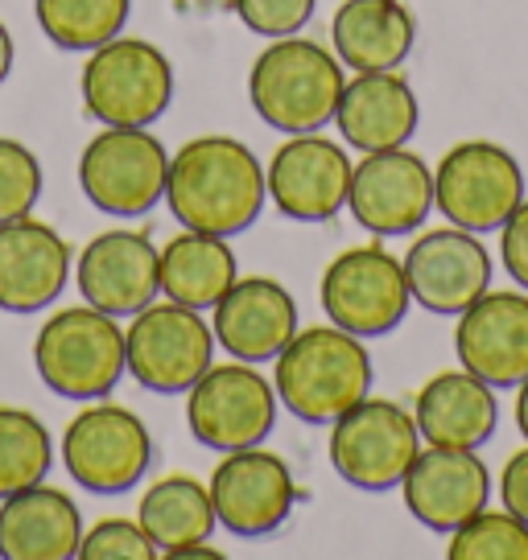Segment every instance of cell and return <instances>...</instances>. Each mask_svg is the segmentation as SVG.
I'll return each instance as SVG.
<instances>
[{"instance_id":"cell-21","label":"cell","mask_w":528,"mask_h":560,"mask_svg":"<svg viewBox=\"0 0 528 560\" xmlns=\"http://www.w3.org/2000/svg\"><path fill=\"white\" fill-rule=\"evenodd\" d=\"M211 314L215 342L240 363H273L298 334V301L273 277H236Z\"/></svg>"},{"instance_id":"cell-16","label":"cell","mask_w":528,"mask_h":560,"mask_svg":"<svg viewBox=\"0 0 528 560\" xmlns=\"http://www.w3.org/2000/svg\"><path fill=\"white\" fill-rule=\"evenodd\" d=\"M405 280L413 301L438 317H458L492 289V256L475 231L438 228L417 235L405 252Z\"/></svg>"},{"instance_id":"cell-26","label":"cell","mask_w":528,"mask_h":560,"mask_svg":"<svg viewBox=\"0 0 528 560\" xmlns=\"http://www.w3.org/2000/svg\"><path fill=\"white\" fill-rule=\"evenodd\" d=\"M240 277V264L231 252L228 235L182 228L170 244L158 252V284L161 298L177 301L186 310H211Z\"/></svg>"},{"instance_id":"cell-2","label":"cell","mask_w":528,"mask_h":560,"mask_svg":"<svg viewBox=\"0 0 528 560\" xmlns=\"http://www.w3.org/2000/svg\"><path fill=\"white\" fill-rule=\"evenodd\" d=\"M273 387L282 408L306 424H331L371 392V354L364 338L343 326L298 330L273 359Z\"/></svg>"},{"instance_id":"cell-8","label":"cell","mask_w":528,"mask_h":560,"mask_svg":"<svg viewBox=\"0 0 528 560\" xmlns=\"http://www.w3.org/2000/svg\"><path fill=\"white\" fill-rule=\"evenodd\" d=\"M215 363V330L198 310L177 301H153L124 330V368L158 396H177L198 384V375Z\"/></svg>"},{"instance_id":"cell-36","label":"cell","mask_w":528,"mask_h":560,"mask_svg":"<svg viewBox=\"0 0 528 560\" xmlns=\"http://www.w3.org/2000/svg\"><path fill=\"white\" fill-rule=\"evenodd\" d=\"M231 0H174V9L182 18H203V13H219V9H228Z\"/></svg>"},{"instance_id":"cell-37","label":"cell","mask_w":528,"mask_h":560,"mask_svg":"<svg viewBox=\"0 0 528 560\" xmlns=\"http://www.w3.org/2000/svg\"><path fill=\"white\" fill-rule=\"evenodd\" d=\"M13 34H9V25L0 21V83L9 79V70H13Z\"/></svg>"},{"instance_id":"cell-35","label":"cell","mask_w":528,"mask_h":560,"mask_svg":"<svg viewBox=\"0 0 528 560\" xmlns=\"http://www.w3.org/2000/svg\"><path fill=\"white\" fill-rule=\"evenodd\" d=\"M500 499H504V508L512 515H520L528 524V445L525 450H516L508 457V466L500 474Z\"/></svg>"},{"instance_id":"cell-38","label":"cell","mask_w":528,"mask_h":560,"mask_svg":"<svg viewBox=\"0 0 528 560\" xmlns=\"http://www.w3.org/2000/svg\"><path fill=\"white\" fill-rule=\"evenodd\" d=\"M516 429H520V438L528 441V380L520 384V392H516Z\"/></svg>"},{"instance_id":"cell-6","label":"cell","mask_w":528,"mask_h":560,"mask_svg":"<svg viewBox=\"0 0 528 560\" xmlns=\"http://www.w3.org/2000/svg\"><path fill=\"white\" fill-rule=\"evenodd\" d=\"M170 153L149 128H112L83 144L79 186L95 210L112 219H141L165 198Z\"/></svg>"},{"instance_id":"cell-19","label":"cell","mask_w":528,"mask_h":560,"mask_svg":"<svg viewBox=\"0 0 528 560\" xmlns=\"http://www.w3.org/2000/svg\"><path fill=\"white\" fill-rule=\"evenodd\" d=\"M74 277L71 244L34 214L0 223V310L37 314L62 298Z\"/></svg>"},{"instance_id":"cell-27","label":"cell","mask_w":528,"mask_h":560,"mask_svg":"<svg viewBox=\"0 0 528 560\" xmlns=\"http://www.w3.org/2000/svg\"><path fill=\"white\" fill-rule=\"evenodd\" d=\"M137 524L145 536L158 544L161 557H177L194 544H207L211 532L219 527L215 520L211 490L203 487L191 474H165L141 494L137 508Z\"/></svg>"},{"instance_id":"cell-34","label":"cell","mask_w":528,"mask_h":560,"mask_svg":"<svg viewBox=\"0 0 528 560\" xmlns=\"http://www.w3.org/2000/svg\"><path fill=\"white\" fill-rule=\"evenodd\" d=\"M500 256H504V268L508 277L528 289V198L508 214V223L500 228Z\"/></svg>"},{"instance_id":"cell-14","label":"cell","mask_w":528,"mask_h":560,"mask_svg":"<svg viewBox=\"0 0 528 560\" xmlns=\"http://www.w3.org/2000/svg\"><path fill=\"white\" fill-rule=\"evenodd\" d=\"M352 170L355 165L343 144L322 132H294L264 165V190L285 219L326 223L347 207Z\"/></svg>"},{"instance_id":"cell-10","label":"cell","mask_w":528,"mask_h":560,"mask_svg":"<svg viewBox=\"0 0 528 560\" xmlns=\"http://www.w3.org/2000/svg\"><path fill=\"white\" fill-rule=\"evenodd\" d=\"M318 298L326 317L355 338H384L405 322L413 305L405 264L380 244L338 252L322 272Z\"/></svg>"},{"instance_id":"cell-17","label":"cell","mask_w":528,"mask_h":560,"mask_svg":"<svg viewBox=\"0 0 528 560\" xmlns=\"http://www.w3.org/2000/svg\"><path fill=\"white\" fill-rule=\"evenodd\" d=\"M458 363L492 387H520L528 380V298L525 293H483L458 314Z\"/></svg>"},{"instance_id":"cell-5","label":"cell","mask_w":528,"mask_h":560,"mask_svg":"<svg viewBox=\"0 0 528 560\" xmlns=\"http://www.w3.org/2000/svg\"><path fill=\"white\" fill-rule=\"evenodd\" d=\"M91 120L112 128H149L174 104V67L145 37H112L95 46L79 74Z\"/></svg>"},{"instance_id":"cell-3","label":"cell","mask_w":528,"mask_h":560,"mask_svg":"<svg viewBox=\"0 0 528 560\" xmlns=\"http://www.w3.org/2000/svg\"><path fill=\"white\" fill-rule=\"evenodd\" d=\"M343 62L310 37H273L248 70V100L268 128L285 137L318 132L335 120L343 95Z\"/></svg>"},{"instance_id":"cell-22","label":"cell","mask_w":528,"mask_h":560,"mask_svg":"<svg viewBox=\"0 0 528 560\" xmlns=\"http://www.w3.org/2000/svg\"><path fill=\"white\" fill-rule=\"evenodd\" d=\"M335 124L338 137L359 153L401 149L422 124V104L397 70H364L343 83Z\"/></svg>"},{"instance_id":"cell-11","label":"cell","mask_w":528,"mask_h":560,"mask_svg":"<svg viewBox=\"0 0 528 560\" xmlns=\"http://www.w3.org/2000/svg\"><path fill=\"white\" fill-rule=\"evenodd\" d=\"M277 387L268 375L256 371V363H219L198 375V384L186 392V424L194 441H203L207 450L231 454L261 445L273 424H277Z\"/></svg>"},{"instance_id":"cell-4","label":"cell","mask_w":528,"mask_h":560,"mask_svg":"<svg viewBox=\"0 0 528 560\" xmlns=\"http://www.w3.org/2000/svg\"><path fill=\"white\" fill-rule=\"evenodd\" d=\"M34 368L54 396L74 404L104 400L120 384L124 330L95 305H67L42 322L34 338Z\"/></svg>"},{"instance_id":"cell-18","label":"cell","mask_w":528,"mask_h":560,"mask_svg":"<svg viewBox=\"0 0 528 560\" xmlns=\"http://www.w3.org/2000/svg\"><path fill=\"white\" fill-rule=\"evenodd\" d=\"M401 494L417 524L450 536L458 524H467L475 511L487 508L492 474L475 450L429 445L413 457L409 474L401 478Z\"/></svg>"},{"instance_id":"cell-9","label":"cell","mask_w":528,"mask_h":560,"mask_svg":"<svg viewBox=\"0 0 528 560\" xmlns=\"http://www.w3.org/2000/svg\"><path fill=\"white\" fill-rule=\"evenodd\" d=\"M153 462L145 420L124 404L88 400L62 433V466L91 494H124L141 482Z\"/></svg>"},{"instance_id":"cell-15","label":"cell","mask_w":528,"mask_h":560,"mask_svg":"<svg viewBox=\"0 0 528 560\" xmlns=\"http://www.w3.org/2000/svg\"><path fill=\"white\" fill-rule=\"evenodd\" d=\"M347 207L355 223L380 240L413 235L434 210V170L405 144L364 153V161L352 170Z\"/></svg>"},{"instance_id":"cell-32","label":"cell","mask_w":528,"mask_h":560,"mask_svg":"<svg viewBox=\"0 0 528 560\" xmlns=\"http://www.w3.org/2000/svg\"><path fill=\"white\" fill-rule=\"evenodd\" d=\"M83 560H158V544L145 536L137 520H100V524L83 532L79 544Z\"/></svg>"},{"instance_id":"cell-31","label":"cell","mask_w":528,"mask_h":560,"mask_svg":"<svg viewBox=\"0 0 528 560\" xmlns=\"http://www.w3.org/2000/svg\"><path fill=\"white\" fill-rule=\"evenodd\" d=\"M42 198V161L30 144L0 137V223L34 214Z\"/></svg>"},{"instance_id":"cell-28","label":"cell","mask_w":528,"mask_h":560,"mask_svg":"<svg viewBox=\"0 0 528 560\" xmlns=\"http://www.w3.org/2000/svg\"><path fill=\"white\" fill-rule=\"evenodd\" d=\"M133 0H34V18L42 34L58 50L91 54L124 34Z\"/></svg>"},{"instance_id":"cell-33","label":"cell","mask_w":528,"mask_h":560,"mask_svg":"<svg viewBox=\"0 0 528 560\" xmlns=\"http://www.w3.org/2000/svg\"><path fill=\"white\" fill-rule=\"evenodd\" d=\"M318 0H231V13L261 37H289L310 25Z\"/></svg>"},{"instance_id":"cell-7","label":"cell","mask_w":528,"mask_h":560,"mask_svg":"<svg viewBox=\"0 0 528 560\" xmlns=\"http://www.w3.org/2000/svg\"><path fill=\"white\" fill-rule=\"evenodd\" d=\"M326 454L347 487L376 494L401 487L413 457L422 454V433L413 412H405L401 404L364 396L343 417L331 420Z\"/></svg>"},{"instance_id":"cell-24","label":"cell","mask_w":528,"mask_h":560,"mask_svg":"<svg viewBox=\"0 0 528 560\" xmlns=\"http://www.w3.org/2000/svg\"><path fill=\"white\" fill-rule=\"evenodd\" d=\"M417 433L429 445L450 450H479L487 445L500 424L492 384H483L471 371H438L413 400Z\"/></svg>"},{"instance_id":"cell-20","label":"cell","mask_w":528,"mask_h":560,"mask_svg":"<svg viewBox=\"0 0 528 560\" xmlns=\"http://www.w3.org/2000/svg\"><path fill=\"white\" fill-rule=\"evenodd\" d=\"M74 284L88 305L112 317H133L161 298L158 284V247L141 231H104L95 235L79 260Z\"/></svg>"},{"instance_id":"cell-1","label":"cell","mask_w":528,"mask_h":560,"mask_svg":"<svg viewBox=\"0 0 528 560\" xmlns=\"http://www.w3.org/2000/svg\"><path fill=\"white\" fill-rule=\"evenodd\" d=\"M264 165L236 137H194L170 153L165 207L182 228L240 235L264 210Z\"/></svg>"},{"instance_id":"cell-23","label":"cell","mask_w":528,"mask_h":560,"mask_svg":"<svg viewBox=\"0 0 528 560\" xmlns=\"http://www.w3.org/2000/svg\"><path fill=\"white\" fill-rule=\"evenodd\" d=\"M83 544V515L67 490L46 482L0 499V557L4 560H71Z\"/></svg>"},{"instance_id":"cell-12","label":"cell","mask_w":528,"mask_h":560,"mask_svg":"<svg viewBox=\"0 0 528 560\" xmlns=\"http://www.w3.org/2000/svg\"><path fill=\"white\" fill-rule=\"evenodd\" d=\"M525 202V170L492 140H462L434 170V207L462 231H500Z\"/></svg>"},{"instance_id":"cell-13","label":"cell","mask_w":528,"mask_h":560,"mask_svg":"<svg viewBox=\"0 0 528 560\" xmlns=\"http://www.w3.org/2000/svg\"><path fill=\"white\" fill-rule=\"evenodd\" d=\"M207 490H211L215 520L240 540L273 536L298 508V482L285 457L268 454L261 445L223 454V462L211 470Z\"/></svg>"},{"instance_id":"cell-30","label":"cell","mask_w":528,"mask_h":560,"mask_svg":"<svg viewBox=\"0 0 528 560\" xmlns=\"http://www.w3.org/2000/svg\"><path fill=\"white\" fill-rule=\"evenodd\" d=\"M450 560H528V524L504 511H475L467 524H458L446 544Z\"/></svg>"},{"instance_id":"cell-25","label":"cell","mask_w":528,"mask_h":560,"mask_svg":"<svg viewBox=\"0 0 528 560\" xmlns=\"http://www.w3.org/2000/svg\"><path fill=\"white\" fill-rule=\"evenodd\" d=\"M417 21L401 0H343L331 21V46L347 70H397L413 54Z\"/></svg>"},{"instance_id":"cell-29","label":"cell","mask_w":528,"mask_h":560,"mask_svg":"<svg viewBox=\"0 0 528 560\" xmlns=\"http://www.w3.org/2000/svg\"><path fill=\"white\" fill-rule=\"evenodd\" d=\"M54 462L50 429L30 412L0 404V499L46 482Z\"/></svg>"}]
</instances>
